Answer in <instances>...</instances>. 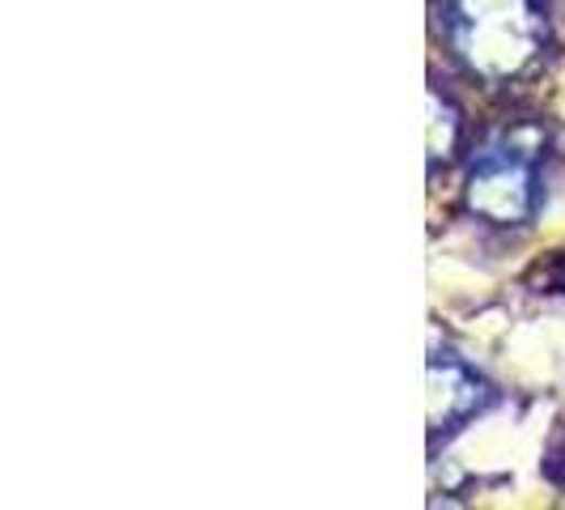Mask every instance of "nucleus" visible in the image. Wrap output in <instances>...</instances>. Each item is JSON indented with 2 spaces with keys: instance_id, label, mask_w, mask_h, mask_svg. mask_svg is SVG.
I'll return each instance as SVG.
<instances>
[{
  "instance_id": "obj_1",
  "label": "nucleus",
  "mask_w": 565,
  "mask_h": 510,
  "mask_svg": "<svg viewBox=\"0 0 565 510\" xmlns=\"http://www.w3.org/2000/svg\"><path fill=\"white\" fill-rule=\"evenodd\" d=\"M451 39L472 73L502 82L540 56L544 13L536 0H451Z\"/></svg>"
},
{
  "instance_id": "obj_2",
  "label": "nucleus",
  "mask_w": 565,
  "mask_h": 510,
  "mask_svg": "<svg viewBox=\"0 0 565 510\" xmlns=\"http://www.w3.org/2000/svg\"><path fill=\"white\" fill-rule=\"evenodd\" d=\"M540 200V179L532 153L514 149V145H489L481 158L472 162L468 179V204L472 213H481L484 222L514 226L523 222Z\"/></svg>"
}]
</instances>
